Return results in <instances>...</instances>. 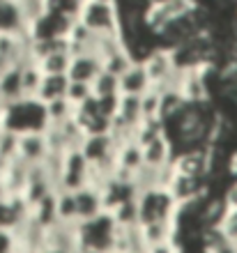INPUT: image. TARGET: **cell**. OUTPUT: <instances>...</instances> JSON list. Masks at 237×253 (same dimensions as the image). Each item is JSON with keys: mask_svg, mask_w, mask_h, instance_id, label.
I'll use <instances>...</instances> for the list:
<instances>
[{"mask_svg": "<svg viewBox=\"0 0 237 253\" xmlns=\"http://www.w3.org/2000/svg\"><path fill=\"white\" fill-rule=\"evenodd\" d=\"M0 253H16V235H14V230L0 228Z\"/></svg>", "mask_w": 237, "mask_h": 253, "instance_id": "cell-1", "label": "cell"}]
</instances>
